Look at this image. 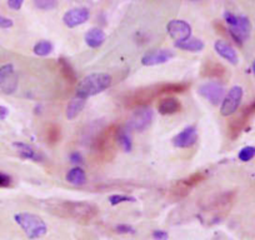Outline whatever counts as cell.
<instances>
[{
    "label": "cell",
    "mask_w": 255,
    "mask_h": 240,
    "mask_svg": "<svg viewBox=\"0 0 255 240\" xmlns=\"http://www.w3.org/2000/svg\"><path fill=\"white\" fill-rule=\"evenodd\" d=\"M45 208L50 214L63 219H70L79 224H89L97 218L99 209L88 202H73V200L49 199Z\"/></svg>",
    "instance_id": "6da1fadb"
},
{
    "label": "cell",
    "mask_w": 255,
    "mask_h": 240,
    "mask_svg": "<svg viewBox=\"0 0 255 240\" xmlns=\"http://www.w3.org/2000/svg\"><path fill=\"white\" fill-rule=\"evenodd\" d=\"M118 128L117 124H110L100 130L93 140L92 155L99 163H108L114 158L118 148Z\"/></svg>",
    "instance_id": "7a4b0ae2"
},
{
    "label": "cell",
    "mask_w": 255,
    "mask_h": 240,
    "mask_svg": "<svg viewBox=\"0 0 255 240\" xmlns=\"http://www.w3.org/2000/svg\"><path fill=\"white\" fill-rule=\"evenodd\" d=\"M112 77L107 73H93L83 78L77 87V97L87 98L100 94L104 90L109 89L112 85Z\"/></svg>",
    "instance_id": "3957f363"
},
{
    "label": "cell",
    "mask_w": 255,
    "mask_h": 240,
    "mask_svg": "<svg viewBox=\"0 0 255 240\" xmlns=\"http://www.w3.org/2000/svg\"><path fill=\"white\" fill-rule=\"evenodd\" d=\"M14 220L21 228L28 239H39L48 233L45 222L39 215L29 212H21L14 215Z\"/></svg>",
    "instance_id": "277c9868"
},
{
    "label": "cell",
    "mask_w": 255,
    "mask_h": 240,
    "mask_svg": "<svg viewBox=\"0 0 255 240\" xmlns=\"http://www.w3.org/2000/svg\"><path fill=\"white\" fill-rule=\"evenodd\" d=\"M224 19L228 25L229 35L232 36L235 43L243 45L244 41L250 36V31H252V23H250L249 18L227 11L224 14Z\"/></svg>",
    "instance_id": "5b68a950"
},
{
    "label": "cell",
    "mask_w": 255,
    "mask_h": 240,
    "mask_svg": "<svg viewBox=\"0 0 255 240\" xmlns=\"http://www.w3.org/2000/svg\"><path fill=\"white\" fill-rule=\"evenodd\" d=\"M158 97L159 93L156 84L150 85V87H143L127 94V97L124 98V105L128 108L148 107Z\"/></svg>",
    "instance_id": "8992f818"
},
{
    "label": "cell",
    "mask_w": 255,
    "mask_h": 240,
    "mask_svg": "<svg viewBox=\"0 0 255 240\" xmlns=\"http://www.w3.org/2000/svg\"><path fill=\"white\" fill-rule=\"evenodd\" d=\"M255 115V100L252 102L250 104H248L244 109H242V112L237 115V117L233 118L232 120L228 124V135L230 136L232 140H235L238 136L242 134V131L244 130L245 126L249 124V121L252 120V118Z\"/></svg>",
    "instance_id": "52a82bcc"
},
{
    "label": "cell",
    "mask_w": 255,
    "mask_h": 240,
    "mask_svg": "<svg viewBox=\"0 0 255 240\" xmlns=\"http://www.w3.org/2000/svg\"><path fill=\"white\" fill-rule=\"evenodd\" d=\"M243 95H244V90L239 85H234L230 88L229 92L225 94L224 99L222 102V107H220V114L223 117H230L234 113H237L238 108H239L240 103L243 100Z\"/></svg>",
    "instance_id": "ba28073f"
},
{
    "label": "cell",
    "mask_w": 255,
    "mask_h": 240,
    "mask_svg": "<svg viewBox=\"0 0 255 240\" xmlns=\"http://www.w3.org/2000/svg\"><path fill=\"white\" fill-rule=\"evenodd\" d=\"M18 89V74L13 64L8 63L0 67V90L4 94H13Z\"/></svg>",
    "instance_id": "9c48e42d"
},
{
    "label": "cell",
    "mask_w": 255,
    "mask_h": 240,
    "mask_svg": "<svg viewBox=\"0 0 255 240\" xmlns=\"http://www.w3.org/2000/svg\"><path fill=\"white\" fill-rule=\"evenodd\" d=\"M199 94L204 98L205 100L213 105L222 104L223 99H224L227 90H225L224 85L220 84L218 82H209L204 83L199 87Z\"/></svg>",
    "instance_id": "30bf717a"
},
{
    "label": "cell",
    "mask_w": 255,
    "mask_h": 240,
    "mask_svg": "<svg viewBox=\"0 0 255 240\" xmlns=\"http://www.w3.org/2000/svg\"><path fill=\"white\" fill-rule=\"evenodd\" d=\"M205 179H207V175L203 171H197V173L191 174L188 178L183 179V180L176 183L175 187L173 188V194L176 198L186 197L193 188L204 182Z\"/></svg>",
    "instance_id": "8fae6325"
},
{
    "label": "cell",
    "mask_w": 255,
    "mask_h": 240,
    "mask_svg": "<svg viewBox=\"0 0 255 240\" xmlns=\"http://www.w3.org/2000/svg\"><path fill=\"white\" fill-rule=\"evenodd\" d=\"M153 119H154V113L150 108L148 107L138 108V110L131 115L130 120H129V126H130L133 130L143 131L150 125Z\"/></svg>",
    "instance_id": "7c38bea8"
},
{
    "label": "cell",
    "mask_w": 255,
    "mask_h": 240,
    "mask_svg": "<svg viewBox=\"0 0 255 240\" xmlns=\"http://www.w3.org/2000/svg\"><path fill=\"white\" fill-rule=\"evenodd\" d=\"M166 31L170 35V38L174 39L175 41H184L190 38L191 26L185 20L174 19V20H170L168 23Z\"/></svg>",
    "instance_id": "4fadbf2b"
},
{
    "label": "cell",
    "mask_w": 255,
    "mask_h": 240,
    "mask_svg": "<svg viewBox=\"0 0 255 240\" xmlns=\"http://www.w3.org/2000/svg\"><path fill=\"white\" fill-rule=\"evenodd\" d=\"M198 141V129L195 125H189L184 128L180 133L173 138L174 146L180 149H188L194 146Z\"/></svg>",
    "instance_id": "5bb4252c"
},
{
    "label": "cell",
    "mask_w": 255,
    "mask_h": 240,
    "mask_svg": "<svg viewBox=\"0 0 255 240\" xmlns=\"http://www.w3.org/2000/svg\"><path fill=\"white\" fill-rule=\"evenodd\" d=\"M90 18V13L87 8H73L68 10L63 16V23L68 28H77L87 23Z\"/></svg>",
    "instance_id": "9a60e30c"
},
{
    "label": "cell",
    "mask_w": 255,
    "mask_h": 240,
    "mask_svg": "<svg viewBox=\"0 0 255 240\" xmlns=\"http://www.w3.org/2000/svg\"><path fill=\"white\" fill-rule=\"evenodd\" d=\"M227 68L222 64V63L213 60V59H208L203 63L202 68H200V75L203 78H212V79H223L227 77Z\"/></svg>",
    "instance_id": "2e32d148"
},
{
    "label": "cell",
    "mask_w": 255,
    "mask_h": 240,
    "mask_svg": "<svg viewBox=\"0 0 255 240\" xmlns=\"http://www.w3.org/2000/svg\"><path fill=\"white\" fill-rule=\"evenodd\" d=\"M173 58V53L166 49H155L144 54L141 58V64L145 67H154V65H160L169 62Z\"/></svg>",
    "instance_id": "e0dca14e"
},
{
    "label": "cell",
    "mask_w": 255,
    "mask_h": 240,
    "mask_svg": "<svg viewBox=\"0 0 255 240\" xmlns=\"http://www.w3.org/2000/svg\"><path fill=\"white\" fill-rule=\"evenodd\" d=\"M233 200H234V193H224V194H220L219 197L212 200L208 209H209V212L214 213V214H225L227 212H229Z\"/></svg>",
    "instance_id": "ac0fdd59"
},
{
    "label": "cell",
    "mask_w": 255,
    "mask_h": 240,
    "mask_svg": "<svg viewBox=\"0 0 255 240\" xmlns=\"http://www.w3.org/2000/svg\"><path fill=\"white\" fill-rule=\"evenodd\" d=\"M214 49L218 53V55L222 56L224 60H227L232 65H237L239 63V56H238L237 50L227 41L217 40L214 43Z\"/></svg>",
    "instance_id": "d6986e66"
},
{
    "label": "cell",
    "mask_w": 255,
    "mask_h": 240,
    "mask_svg": "<svg viewBox=\"0 0 255 240\" xmlns=\"http://www.w3.org/2000/svg\"><path fill=\"white\" fill-rule=\"evenodd\" d=\"M181 110L180 100L174 97H166L158 103V112L161 115H174Z\"/></svg>",
    "instance_id": "ffe728a7"
},
{
    "label": "cell",
    "mask_w": 255,
    "mask_h": 240,
    "mask_svg": "<svg viewBox=\"0 0 255 240\" xmlns=\"http://www.w3.org/2000/svg\"><path fill=\"white\" fill-rule=\"evenodd\" d=\"M156 88H158L159 97L160 95L181 94L189 89V83H160V84H156Z\"/></svg>",
    "instance_id": "44dd1931"
},
{
    "label": "cell",
    "mask_w": 255,
    "mask_h": 240,
    "mask_svg": "<svg viewBox=\"0 0 255 240\" xmlns=\"http://www.w3.org/2000/svg\"><path fill=\"white\" fill-rule=\"evenodd\" d=\"M58 67L59 72H60L61 77L65 79V82H68L69 84H75V83H77V73H75V69L73 68V65L70 64V62L67 58H63V56L59 58Z\"/></svg>",
    "instance_id": "7402d4cb"
},
{
    "label": "cell",
    "mask_w": 255,
    "mask_h": 240,
    "mask_svg": "<svg viewBox=\"0 0 255 240\" xmlns=\"http://www.w3.org/2000/svg\"><path fill=\"white\" fill-rule=\"evenodd\" d=\"M14 148L18 150L19 155L21 158L28 159V160L41 161L44 159L43 155L39 151H36L33 146L26 143H23V141H16V143H14Z\"/></svg>",
    "instance_id": "603a6c76"
},
{
    "label": "cell",
    "mask_w": 255,
    "mask_h": 240,
    "mask_svg": "<svg viewBox=\"0 0 255 240\" xmlns=\"http://www.w3.org/2000/svg\"><path fill=\"white\" fill-rule=\"evenodd\" d=\"M105 39H107V35H105L104 30H102L100 28H92L85 34V43L93 49L102 46Z\"/></svg>",
    "instance_id": "cb8c5ba5"
},
{
    "label": "cell",
    "mask_w": 255,
    "mask_h": 240,
    "mask_svg": "<svg viewBox=\"0 0 255 240\" xmlns=\"http://www.w3.org/2000/svg\"><path fill=\"white\" fill-rule=\"evenodd\" d=\"M65 179H67V182L69 183V184L75 185V187H84V185L87 184L88 180L87 173H85L84 169L80 168L79 165L70 169V170L68 171Z\"/></svg>",
    "instance_id": "d4e9b609"
},
{
    "label": "cell",
    "mask_w": 255,
    "mask_h": 240,
    "mask_svg": "<svg viewBox=\"0 0 255 240\" xmlns=\"http://www.w3.org/2000/svg\"><path fill=\"white\" fill-rule=\"evenodd\" d=\"M84 107H85L84 98H80V97L74 98V99L70 100L69 104H68L67 110H65V115H67V118L69 120L75 119V118L82 113V110L84 109Z\"/></svg>",
    "instance_id": "484cf974"
},
{
    "label": "cell",
    "mask_w": 255,
    "mask_h": 240,
    "mask_svg": "<svg viewBox=\"0 0 255 240\" xmlns=\"http://www.w3.org/2000/svg\"><path fill=\"white\" fill-rule=\"evenodd\" d=\"M117 140L118 146H120L125 153H130L131 149H133V140H131V136L129 134V131L124 126L119 125V128H118Z\"/></svg>",
    "instance_id": "4316f807"
},
{
    "label": "cell",
    "mask_w": 255,
    "mask_h": 240,
    "mask_svg": "<svg viewBox=\"0 0 255 240\" xmlns=\"http://www.w3.org/2000/svg\"><path fill=\"white\" fill-rule=\"evenodd\" d=\"M175 46L178 49H181V50L191 51V53H197V51H200L204 49V43H203L200 39L189 38L184 41H176Z\"/></svg>",
    "instance_id": "83f0119b"
},
{
    "label": "cell",
    "mask_w": 255,
    "mask_h": 240,
    "mask_svg": "<svg viewBox=\"0 0 255 240\" xmlns=\"http://www.w3.org/2000/svg\"><path fill=\"white\" fill-rule=\"evenodd\" d=\"M61 138V130L60 126L56 125V124H50V125L46 128V133H45V139L48 141L49 145L54 146L60 141Z\"/></svg>",
    "instance_id": "f1b7e54d"
},
{
    "label": "cell",
    "mask_w": 255,
    "mask_h": 240,
    "mask_svg": "<svg viewBox=\"0 0 255 240\" xmlns=\"http://www.w3.org/2000/svg\"><path fill=\"white\" fill-rule=\"evenodd\" d=\"M53 44L49 40H40L34 45V53L38 56H48L49 54L53 53Z\"/></svg>",
    "instance_id": "f546056e"
},
{
    "label": "cell",
    "mask_w": 255,
    "mask_h": 240,
    "mask_svg": "<svg viewBox=\"0 0 255 240\" xmlns=\"http://www.w3.org/2000/svg\"><path fill=\"white\" fill-rule=\"evenodd\" d=\"M35 8H38L39 10H54V9L58 6L59 0H33Z\"/></svg>",
    "instance_id": "4dcf8cb0"
},
{
    "label": "cell",
    "mask_w": 255,
    "mask_h": 240,
    "mask_svg": "<svg viewBox=\"0 0 255 240\" xmlns=\"http://www.w3.org/2000/svg\"><path fill=\"white\" fill-rule=\"evenodd\" d=\"M238 156H239L240 160L244 161V163L250 161L255 156V146H245V148H243L242 150L239 151Z\"/></svg>",
    "instance_id": "1f68e13d"
},
{
    "label": "cell",
    "mask_w": 255,
    "mask_h": 240,
    "mask_svg": "<svg viewBox=\"0 0 255 240\" xmlns=\"http://www.w3.org/2000/svg\"><path fill=\"white\" fill-rule=\"evenodd\" d=\"M109 202L112 205H118L127 202H135V198L128 197V195H123V194H114L109 198Z\"/></svg>",
    "instance_id": "d6a6232c"
},
{
    "label": "cell",
    "mask_w": 255,
    "mask_h": 240,
    "mask_svg": "<svg viewBox=\"0 0 255 240\" xmlns=\"http://www.w3.org/2000/svg\"><path fill=\"white\" fill-rule=\"evenodd\" d=\"M11 185V178L5 173H0V188H8Z\"/></svg>",
    "instance_id": "836d02e7"
},
{
    "label": "cell",
    "mask_w": 255,
    "mask_h": 240,
    "mask_svg": "<svg viewBox=\"0 0 255 240\" xmlns=\"http://www.w3.org/2000/svg\"><path fill=\"white\" fill-rule=\"evenodd\" d=\"M70 161H72L73 164H75V165H80V164L84 163V159H83L82 154H80L79 151H73V153L70 154Z\"/></svg>",
    "instance_id": "e575fe53"
},
{
    "label": "cell",
    "mask_w": 255,
    "mask_h": 240,
    "mask_svg": "<svg viewBox=\"0 0 255 240\" xmlns=\"http://www.w3.org/2000/svg\"><path fill=\"white\" fill-rule=\"evenodd\" d=\"M117 232L119 233V234H133L134 228H131L130 225L120 224L117 227Z\"/></svg>",
    "instance_id": "d590c367"
},
{
    "label": "cell",
    "mask_w": 255,
    "mask_h": 240,
    "mask_svg": "<svg viewBox=\"0 0 255 240\" xmlns=\"http://www.w3.org/2000/svg\"><path fill=\"white\" fill-rule=\"evenodd\" d=\"M14 25V21L11 19L6 18V16L0 15V28L1 29H8L11 28Z\"/></svg>",
    "instance_id": "8d00e7d4"
},
{
    "label": "cell",
    "mask_w": 255,
    "mask_h": 240,
    "mask_svg": "<svg viewBox=\"0 0 255 240\" xmlns=\"http://www.w3.org/2000/svg\"><path fill=\"white\" fill-rule=\"evenodd\" d=\"M24 0H8V6L11 10H20Z\"/></svg>",
    "instance_id": "74e56055"
},
{
    "label": "cell",
    "mask_w": 255,
    "mask_h": 240,
    "mask_svg": "<svg viewBox=\"0 0 255 240\" xmlns=\"http://www.w3.org/2000/svg\"><path fill=\"white\" fill-rule=\"evenodd\" d=\"M169 235L168 233L164 230H154L153 233V239L154 240H168Z\"/></svg>",
    "instance_id": "f35d334b"
},
{
    "label": "cell",
    "mask_w": 255,
    "mask_h": 240,
    "mask_svg": "<svg viewBox=\"0 0 255 240\" xmlns=\"http://www.w3.org/2000/svg\"><path fill=\"white\" fill-rule=\"evenodd\" d=\"M9 115V110L8 108L3 107V105H0V120H4L6 117Z\"/></svg>",
    "instance_id": "ab89813d"
},
{
    "label": "cell",
    "mask_w": 255,
    "mask_h": 240,
    "mask_svg": "<svg viewBox=\"0 0 255 240\" xmlns=\"http://www.w3.org/2000/svg\"><path fill=\"white\" fill-rule=\"evenodd\" d=\"M252 70H253V74L255 75V60L253 62V65H252Z\"/></svg>",
    "instance_id": "60d3db41"
}]
</instances>
